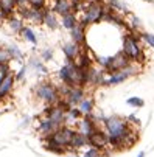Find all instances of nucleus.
Segmentation results:
<instances>
[{
	"label": "nucleus",
	"mask_w": 154,
	"mask_h": 157,
	"mask_svg": "<svg viewBox=\"0 0 154 157\" xmlns=\"http://www.w3.org/2000/svg\"><path fill=\"white\" fill-rule=\"evenodd\" d=\"M142 33L128 30L121 40V50L123 53L136 64H142L145 61V53L142 48Z\"/></svg>",
	"instance_id": "f257e3e1"
},
{
	"label": "nucleus",
	"mask_w": 154,
	"mask_h": 157,
	"mask_svg": "<svg viewBox=\"0 0 154 157\" xmlns=\"http://www.w3.org/2000/svg\"><path fill=\"white\" fill-rule=\"evenodd\" d=\"M34 95L39 101L45 103L47 106L48 104H56L59 100H61V94H59V89L52 84L50 81H40L36 84L34 87Z\"/></svg>",
	"instance_id": "f03ea898"
},
{
	"label": "nucleus",
	"mask_w": 154,
	"mask_h": 157,
	"mask_svg": "<svg viewBox=\"0 0 154 157\" xmlns=\"http://www.w3.org/2000/svg\"><path fill=\"white\" fill-rule=\"evenodd\" d=\"M58 76H59V79H61L62 84H67V86H70V87H73V86H81V73H79V69H78L73 62H70V61H67V62H65L61 69H59Z\"/></svg>",
	"instance_id": "7ed1b4c3"
},
{
	"label": "nucleus",
	"mask_w": 154,
	"mask_h": 157,
	"mask_svg": "<svg viewBox=\"0 0 154 157\" xmlns=\"http://www.w3.org/2000/svg\"><path fill=\"white\" fill-rule=\"evenodd\" d=\"M103 14H104V2L103 0H95V2H89L86 11L83 13V17L89 22L90 25H94V24L101 22Z\"/></svg>",
	"instance_id": "20e7f679"
},
{
	"label": "nucleus",
	"mask_w": 154,
	"mask_h": 157,
	"mask_svg": "<svg viewBox=\"0 0 154 157\" xmlns=\"http://www.w3.org/2000/svg\"><path fill=\"white\" fill-rule=\"evenodd\" d=\"M75 132H76V129H73V128L69 126V124H64V126H61L55 134H52V136H48V137H50L55 143H58L59 146L69 149V145H70V142H72V137H73Z\"/></svg>",
	"instance_id": "39448f33"
},
{
	"label": "nucleus",
	"mask_w": 154,
	"mask_h": 157,
	"mask_svg": "<svg viewBox=\"0 0 154 157\" xmlns=\"http://www.w3.org/2000/svg\"><path fill=\"white\" fill-rule=\"evenodd\" d=\"M131 64H133V61H131V59L123 53V50H121V52H117L115 55L111 56V62H109V67H107L106 73H115V72L125 70V69H128Z\"/></svg>",
	"instance_id": "423d86ee"
},
{
	"label": "nucleus",
	"mask_w": 154,
	"mask_h": 157,
	"mask_svg": "<svg viewBox=\"0 0 154 157\" xmlns=\"http://www.w3.org/2000/svg\"><path fill=\"white\" fill-rule=\"evenodd\" d=\"M87 139H89V145L90 146H95V148H98L101 151H106L109 148V136H107V132H104L100 126Z\"/></svg>",
	"instance_id": "0eeeda50"
},
{
	"label": "nucleus",
	"mask_w": 154,
	"mask_h": 157,
	"mask_svg": "<svg viewBox=\"0 0 154 157\" xmlns=\"http://www.w3.org/2000/svg\"><path fill=\"white\" fill-rule=\"evenodd\" d=\"M44 117H48L50 120L56 121L58 124H65V110L58 104H48L44 109Z\"/></svg>",
	"instance_id": "6e6552de"
},
{
	"label": "nucleus",
	"mask_w": 154,
	"mask_h": 157,
	"mask_svg": "<svg viewBox=\"0 0 154 157\" xmlns=\"http://www.w3.org/2000/svg\"><path fill=\"white\" fill-rule=\"evenodd\" d=\"M64 98L67 100V103L70 106H78L86 98V87H83V86L69 87V90H67V94H65Z\"/></svg>",
	"instance_id": "1a4fd4ad"
},
{
	"label": "nucleus",
	"mask_w": 154,
	"mask_h": 157,
	"mask_svg": "<svg viewBox=\"0 0 154 157\" xmlns=\"http://www.w3.org/2000/svg\"><path fill=\"white\" fill-rule=\"evenodd\" d=\"M97 128H98V124H97V121L94 118V114L92 115H84L78 121V124H76V131H79L81 134H84L86 137H89Z\"/></svg>",
	"instance_id": "9d476101"
},
{
	"label": "nucleus",
	"mask_w": 154,
	"mask_h": 157,
	"mask_svg": "<svg viewBox=\"0 0 154 157\" xmlns=\"http://www.w3.org/2000/svg\"><path fill=\"white\" fill-rule=\"evenodd\" d=\"M64 126V124H62ZM61 128V124H58L56 121L50 120L48 117H44L42 120H39V126H37V132L42 137H48L52 134H55L58 129Z\"/></svg>",
	"instance_id": "9b49d317"
},
{
	"label": "nucleus",
	"mask_w": 154,
	"mask_h": 157,
	"mask_svg": "<svg viewBox=\"0 0 154 157\" xmlns=\"http://www.w3.org/2000/svg\"><path fill=\"white\" fill-rule=\"evenodd\" d=\"M83 47L84 45H79V44H76V42H65L64 45H62V52H64V55H65V59L67 61H70V62H73L76 58H78V55L81 53V50H83Z\"/></svg>",
	"instance_id": "f8f14e48"
},
{
	"label": "nucleus",
	"mask_w": 154,
	"mask_h": 157,
	"mask_svg": "<svg viewBox=\"0 0 154 157\" xmlns=\"http://www.w3.org/2000/svg\"><path fill=\"white\" fill-rule=\"evenodd\" d=\"M52 11H55L58 16H65L69 13H73V3L72 0H53L52 3Z\"/></svg>",
	"instance_id": "ddd939ff"
},
{
	"label": "nucleus",
	"mask_w": 154,
	"mask_h": 157,
	"mask_svg": "<svg viewBox=\"0 0 154 157\" xmlns=\"http://www.w3.org/2000/svg\"><path fill=\"white\" fill-rule=\"evenodd\" d=\"M14 82H16V76L13 73L0 78V98L5 100L11 92H13V87H14Z\"/></svg>",
	"instance_id": "4468645a"
},
{
	"label": "nucleus",
	"mask_w": 154,
	"mask_h": 157,
	"mask_svg": "<svg viewBox=\"0 0 154 157\" xmlns=\"http://www.w3.org/2000/svg\"><path fill=\"white\" fill-rule=\"evenodd\" d=\"M16 13H17L16 0H0V16L3 20H8Z\"/></svg>",
	"instance_id": "2eb2a0df"
},
{
	"label": "nucleus",
	"mask_w": 154,
	"mask_h": 157,
	"mask_svg": "<svg viewBox=\"0 0 154 157\" xmlns=\"http://www.w3.org/2000/svg\"><path fill=\"white\" fill-rule=\"evenodd\" d=\"M86 146H89V139H87L84 134H81L79 131H76L73 134V137H72V142L69 145V149H72V151H81Z\"/></svg>",
	"instance_id": "dca6fc26"
},
{
	"label": "nucleus",
	"mask_w": 154,
	"mask_h": 157,
	"mask_svg": "<svg viewBox=\"0 0 154 157\" xmlns=\"http://www.w3.org/2000/svg\"><path fill=\"white\" fill-rule=\"evenodd\" d=\"M44 25L48 30H56L61 24V20H58V14L55 11H52V8H45L44 10Z\"/></svg>",
	"instance_id": "f3484780"
},
{
	"label": "nucleus",
	"mask_w": 154,
	"mask_h": 157,
	"mask_svg": "<svg viewBox=\"0 0 154 157\" xmlns=\"http://www.w3.org/2000/svg\"><path fill=\"white\" fill-rule=\"evenodd\" d=\"M6 25H8V28H10L11 33L20 34L22 30H24V27H25V25H24V17L19 16V14L16 13V14H13V16L6 20Z\"/></svg>",
	"instance_id": "a211bd4d"
},
{
	"label": "nucleus",
	"mask_w": 154,
	"mask_h": 157,
	"mask_svg": "<svg viewBox=\"0 0 154 157\" xmlns=\"http://www.w3.org/2000/svg\"><path fill=\"white\" fill-rule=\"evenodd\" d=\"M83 117H84V115L81 114L79 107H78V106H72L67 112H65V124H69V126L78 124V121H79Z\"/></svg>",
	"instance_id": "6ab92c4d"
},
{
	"label": "nucleus",
	"mask_w": 154,
	"mask_h": 157,
	"mask_svg": "<svg viewBox=\"0 0 154 157\" xmlns=\"http://www.w3.org/2000/svg\"><path fill=\"white\" fill-rule=\"evenodd\" d=\"M79 24V17L76 13H69V14H65L61 17V25L65 28V30H73L76 25Z\"/></svg>",
	"instance_id": "aec40b11"
},
{
	"label": "nucleus",
	"mask_w": 154,
	"mask_h": 157,
	"mask_svg": "<svg viewBox=\"0 0 154 157\" xmlns=\"http://www.w3.org/2000/svg\"><path fill=\"white\" fill-rule=\"evenodd\" d=\"M70 37H72L73 42L86 47V28L81 24H78L73 30H70Z\"/></svg>",
	"instance_id": "412c9836"
},
{
	"label": "nucleus",
	"mask_w": 154,
	"mask_h": 157,
	"mask_svg": "<svg viewBox=\"0 0 154 157\" xmlns=\"http://www.w3.org/2000/svg\"><path fill=\"white\" fill-rule=\"evenodd\" d=\"M79 110L83 115H92L94 114V107H95V100L92 97H86L79 104H78Z\"/></svg>",
	"instance_id": "4be33fe9"
},
{
	"label": "nucleus",
	"mask_w": 154,
	"mask_h": 157,
	"mask_svg": "<svg viewBox=\"0 0 154 157\" xmlns=\"http://www.w3.org/2000/svg\"><path fill=\"white\" fill-rule=\"evenodd\" d=\"M103 155H107V154L95 146H90V145L79 151V157H103Z\"/></svg>",
	"instance_id": "5701e85b"
},
{
	"label": "nucleus",
	"mask_w": 154,
	"mask_h": 157,
	"mask_svg": "<svg viewBox=\"0 0 154 157\" xmlns=\"http://www.w3.org/2000/svg\"><path fill=\"white\" fill-rule=\"evenodd\" d=\"M126 22H128V30H133V31H140L142 30V20L137 16L129 14Z\"/></svg>",
	"instance_id": "b1692460"
},
{
	"label": "nucleus",
	"mask_w": 154,
	"mask_h": 157,
	"mask_svg": "<svg viewBox=\"0 0 154 157\" xmlns=\"http://www.w3.org/2000/svg\"><path fill=\"white\" fill-rule=\"evenodd\" d=\"M20 36L24 37L27 42L33 44V45H37V36H36V33H34L30 27H24V30H22Z\"/></svg>",
	"instance_id": "393cba45"
},
{
	"label": "nucleus",
	"mask_w": 154,
	"mask_h": 157,
	"mask_svg": "<svg viewBox=\"0 0 154 157\" xmlns=\"http://www.w3.org/2000/svg\"><path fill=\"white\" fill-rule=\"evenodd\" d=\"M5 50H6V53L10 55L11 59H16V61H22V59H24V53H22L20 48H19L17 45H14V44L5 47Z\"/></svg>",
	"instance_id": "a878e982"
},
{
	"label": "nucleus",
	"mask_w": 154,
	"mask_h": 157,
	"mask_svg": "<svg viewBox=\"0 0 154 157\" xmlns=\"http://www.w3.org/2000/svg\"><path fill=\"white\" fill-rule=\"evenodd\" d=\"M30 67H33L34 70L42 72V73H47V72H48L47 67H45V64H44V61L40 59V56H39V58H31V59H30Z\"/></svg>",
	"instance_id": "bb28decb"
},
{
	"label": "nucleus",
	"mask_w": 154,
	"mask_h": 157,
	"mask_svg": "<svg viewBox=\"0 0 154 157\" xmlns=\"http://www.w3.org/2000/svg\"><path fill=\"white\" fill-rule=\"evenodd\" d=\"M126 104L131 106V107H143L145 106V101L142 98H139V97H131V98L126 100Z\"/></svg>",
	"instance_id": "cd10ccee"
},
{
	"label": "nucleus",
	"mask_w": 154,
	"mask_h": 157,
	"mask_svg": "<svg viewBox=\"0 0 154 157\" xmlns=\"http://www.w3.org/2000/svg\"><path fill=\"white\" fill-rule=\"evenodd\" d=\"M109 6H111L114 11H117V13H126V6L121 3V2H118V0H109Z\"/></svg>",
	"instance_id": "c85d7f7f"
},
{
	"label": "nucleus",
	"mask_w": 154,
	"mask_h": 157,
	"mask_svg": "<svg viewBox=\"0 0 154 157\" xmlns=\"http://www.w3.org/2000/svg\"><path fill=\"white\" fill-rule=\"evenodd\" d=\"M53 58H55L53 48H44V50L40 52V59H42L44 62H48V61H52Z\"/></svg>",
	"instance_id": "c756f323"
},
{
	"label": "nucleus",
	"mask_w": 154,
	"mask_h": 157,
	"mask_svg": "<svg viewBox=\"0 0 154 157\" xmlns=\"http://www.w3.org/2000/svg\"><path fill=\"white\" fill-rule=\"evenodd\" d=\"M28 5L31 8H37V10H45L47 6V0H28Z\"/></svg>",
	"instance_id": "7c9ffc66"
},
{
	"label": "nucleus",
	"mask_w": 154,
	"mask_h": 157,
	"mask_svg": "<svg viewBox=\"0 0 154 157\" xmlns=\"http://www.w3.org/2000/svg\"><path fill=\"white\" fill-rule=\"evenodd\" d=\"M142 40L146 44L149 48L154 50V34L152 33H142Z\"/></svg>",
	"instance_id": "2f4dec72"
},
{
	"label": "nucleus",
	"mask_w": 154,
	"mask_h": 157,
	"mask_svg": "<svg viewBox=\"0 0 154 157\" xmlns=\"http://www.w3.org/2000/svg\"><path fill=\"white\" fill-rule=\"evenodd\" d=\"M95 61L98 62V65L101 67V69L107 70V67H109V62H111V56H97Z\"/></svg>",
	"instance_id": "473e14b6"
},
{
	"label": "nucleus",
	"mask_w": 154,
	"mask_h": 157,
	"mask_svg": "<svg viewBox=\"0 0 154 157\" xmlns=\"http://www.w3.org/2000/svg\"><path fill=\"white\" fill-rule=\"evenodd\" d=\"M11 73V69H10V62L8 64H0V78H3L6 75Z\"/></svg>",
	"instance_id": "72a5a7b5"
},
{
	"label": "nucleus",
	"mask_w": 154,
	"mask_h": 157,
	"mask_svg": "<svg viewBox=\"0 0 154 157\" xmlns=\"http://www.w3.org/2000/svg\"><path fill=\"white\" fill-rule=\"evenodd\" d=\"M10 61H11V58L6 53V50L5 48H0V64H8Z\"/></svg>",
	"instance_id": "f704fd0d"
},
{
	"label": "nucleus",
	"mask_w": 154,
	"mask_h": 157,
	"mask_svg": "<svg viewBox=\"0 0 154 157\" xmlns=\"http://www.w3.org/2000/svg\"><path fill=\"white\" fill-rule=\"evenodd\" d=\"M25 75H27V67L24 65V67H20V69H19V72L14 75V76H16V81H22V79L25 78Z\"/></svg>",
	"instance_id": "c9c22d12"
},
{
	"label": "nucleus",
	"mask_w": 154,
	"mask_h": 157,
	"mask_svg": "<svg viewBox=\"0 0 154 157\" xmlns=\"http://www.w3.org/2000/svg\"><path fill=\"white\" fill-rule=\"evenodd\" d=\"M126 120H128V121H129L131 124H137V126L140 124V121H139V118H137L136 115H129V117H128Z\"/></svg>",
	"instance_id": "e433bc0d"
},
{
	"label": "nucleus",
	"mask_w": 154,
	"mask_h": 157,
	"mask_svg": "<svg viewBox=\"0 0 154 157\" xmlns=\"http://www.w3.org/2000/svg\"><path fill=\"white\" fill-rule=\"evenodd\" d=\"M16 3H17V8L27 6V5H28V0H16Z\"/></svg>",
	"instance_id": "4c0bfd02"
},
{
	"label": "nucleus",
	"mask_w": 154,
	"mask_h": 157,
	"mask_svg": "<svg viewBox=\"0 0 154 157\" xmlns=\"http://www.w3.org/2000/svg\"><path fill=\"white\" fill-rule=\"evenodd\" d=\"M137 157H145V152H139V154H137Z\"/></svg>",
	"instance_id": "58836bf2"
},
{
	"label": "nucleus",
	"mask_w": 154,
	"mask_h": 157,
	"mask_svg": "<svg viewBox=\"0 0 154 157\" xmlns=\"http://www.w3.org/2000/svg\"><path fill=\"white\" fill-rule=\"evenodd\" d=\"M142 2H148V3H154V0H142Z\"/></svg>",
	"instance_id": "ea45409f"
},
{
	"label": "nucleus",
	"mask_w": 154,
	"mask_h": 157,
	"mask_svg": "<svg viewBox=\"0 0 154 157\" xmlns=\"http://www.w3.org/2000/svg\"><path fill=\"white\" fill-rule=\"evenodd\" d=\"M76 2H81V0H72V3H76Z\"/></svg>",
	"instance_id": "a19ab883"
},
{
	"label": "nucleus",
	"mask_w": 154,
	"mask_h": 157,
	"mask_svg": "<svg viewBox=\"0 0 154 157\" xmlns=\"http://www.w3.org/2000/svg\"><path fill=\"white\" fill-rule=\"evenodd\" d=\"M2 101H3V100H2V98H0V104H2Z\"/></svg>",
	"instance_id": "79ce46f5"
},
{
	"label": "nucleus",
	"mask_w": 154,
	"mask_h": 157,
	"mask_svg": "<svg viewBox=\"0 0 154 157\" xmlns=\"http://www.w3.org/2000/svg\"><path fill=\"white\" fill-rule=\"evenodd\" d=\"M90 2H95V0H90Z\"/></svg>",
	"instance_id": "37998d69"
},
{
	"label": "nucleus",
	"mask_w": 154,
	"mask_h": 157,
	"mask_svg": "<svg viewBox=\"0 0 154 157\" xmlns=\"http://www.w3.org/2000/svg\"><path fill=\"white\" fill-rule=\"evenodd\" d=\"M0 115H2V112H0Z\"/></svg>",
	"instance_id": "c03bdc74"
}]
</instances>
